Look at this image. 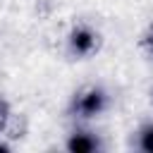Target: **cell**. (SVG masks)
I'll list each match as a JSON object with an SVG mask.
<instances>
[{"mask_svg":"<svg viewBox=\"0 0 153 153\" xmlns=\"http://www.w3.org/2000/svg\"><path fill=\"white\" fill-rule=\"evenodd\" d=\"M10 122H12V108H10V103L0 96V136L7 131Z\"/></svg>","mask_w":153,"mask_h":153,"instance_id":"5","label":"cell"},{"mask_svg":"<svg viewBox=\"0 0 153 153\" xmlns=\"http://www.w3.org/2000/svg\"><path fill=\"white\" fill-rule=\"evenodd\" d=\"M136 151L141 153H153V120L151 122H143L139 129H136V139L131 141Z\"/></svg>","mask_w":153,"mask_h":153,"instance_id":"4","label":"cell"},{"mask_svg":"<svg viewBox=\"0 0 153 153\" xmlns=\"http://www.w3.org/2000/svg\"><path fill=\"white\" fill-rule=\"evenodd\" d=\"M10 148H12L10 143H0V151H10Z\"/></svg>","mask_w":153,"mask_h":153,"instance_id":"7","label":"cell"},{"mask_svg":"<svg viewBox=\"0 0 153 153\" xmlns=\"http://www.w3.org/2000/svg\"><path fill=\"white\" fill-rule=\"evenodd\" d=\"M151 103H153V91H151Z\"/></svg>","mask_w":153,"mask_h":153,"instance_id":"8","label":"cell"},{"mask_svg":"<svg viewBox=\"0 0 153 153\" xmlns=\"http://www.w3.org/2000/svg\"><path fill=\"white\" fill-rule=\"evenodd\" d=\"M141 48L148 53V57H153V26L143 33V38H141Z\"/></svg>","mask_w":153,"mask_h":153,"instance_id":"6","label":"cell"},{"mask_svg":"<svg viewBox=\"0 0 153 153\" xmlns=\"http://www.w3.org/2000/svg\"><path fill=\"white\" fill-rule=\"evenodd\" d=\"M108 108V93L100 86H86L74 93L69 103V115L76 120H93Z\"/></svg>","mask_w":153,"mask_h":153,"instance_id":"1","label":"cell"},{"mask_svg":"<svg viewBox=\"0 0 153 153\" xmlns=\"http://www.w3.org/2000/svg\"><path fill=\"white\" fill-rule=\"evenodd\" d=\"M67 48L72 57H88L100 48V33L88 24H76L67 36Z\"/></svg>","mask_w":153,"mask_h":153,"instance_id":"2","label":"cell"},{"mask_svg":"<svg viewBox=\"0 0 153 153\" xmlns=\"http://www.w3.org/2000/svg\"><path fill=\"white\" fill-rule=\"evenodd\" d=\"M65 148L69 153H96L103 148V141L98 139V134H93L91 129H74L67 141H65Z\"/></svg>","mask_w":153,"mask_h":153,"instance_id":"3","label":"cell"}]
</instances>
